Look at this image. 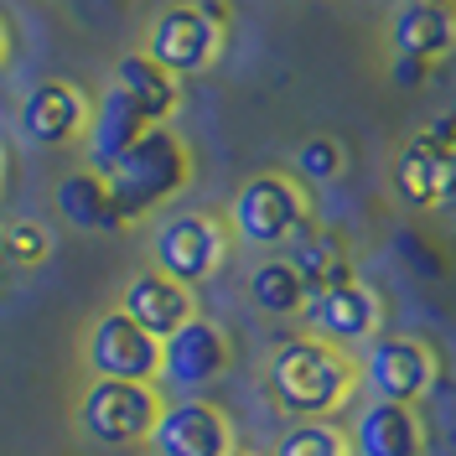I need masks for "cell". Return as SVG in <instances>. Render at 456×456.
Here are the masks:
<instances>
[{"instance_id":"6da1fadb","label":"cell","mask_w":456,"mask_h":456,"mask_svg":"<svg viewBox=\"0 0 456 456\" xmlns=\"http://www.w3.org/2000/svg\"><path fill=\"white\" fill-rule=\"evenodd\" d=\"M358 384H363L358 363L338 342H322L312 332L285 338L265 363V389L275 399V410L290 420H332Z\"/></svg>"},{"instance_id":"7a4b0ae2","label":"cell","mask_w":456,"mask_h":456,"mask_svg":"<svg viewBox=\"0 0 456 456\" xmlns=\"http://www.w3.org/2000/svg\"><path fill=\"white\" fill-rule=\"evenodd\" d=\"M104 176H110V198H114L119 224H141L145 213L167 208L192 182V151H187V141L176 130L151 125Z\"/></svg>"},{"instance_id":"3957f363","label":"cell","mask_w":456,"mask_h":456,"mask_svg":"<svg viewBox=\"0 0 456 456\" xmlns=\"http://www.w3.org/2000/svg\"><path fill=\"white\" fill-rule=\"evenodd\" d=\"M228 228L244 244H255V249H281L296 233L312 228V198H306V187L296 176L259 171V176H249L233 192V202H228Z\"/></svg>"},{"instance_id":"277c9868","label":"cell","mask_w":456,"mask_h":456,"mask_svg":"<svg viewBox=\"0 0 456 456\" xmlns=\"http://www.w3.org/2000/svg\"><path fill=\"white\" fill-rule=\"evenodd\" d=\"M228 31V5L224 0H182L156 11V21L145 31V57H156L167 73L187 78V73H208L218 53H224Z\"/></svg>"},{"instance_id":"5b68a950","label":"cell","mask_w":456,"mask_h":456,"mask_svg":"<svg viewBox=\"0 0 456 456\" xmlns=\"http://www.w3.org/2000/svg\"><path fill=\"white\" fill-rule=\"evenodd\" d=\"M161 404L167 399L156 395V384L94 379L78 399V426L99 446H135V441H151V430L161 420Z\"/></svg>"},{"instance_id":"8992f818","label":"cell","mask_w":456,"mask_h":456,"mask_svg":"<svg viewBox=\"0 0 456 456\" xmlns=\"http://www.w3.org/2000/svg\"><path fill=\"white\" fill-rule=\"evenodd\" d=\"M228 244H233V228L218 213H171L151 239V259L171 281L202 285L224 270Z\"/></svg>"},{"instance_id":"52a82bcc","label":"cell","mask_w":456,"mask_h":456,"mask_svg":"<svg viewBox=\"0 0 456 456\" xmlns=\"http://www.w3.org/2000/svg\"><path fill=\"white\" fill-rule=\"evenodd\" d=\"M84 358L94 379H135V384H156L161 379V338H151L141 322H130L119 306L94 316Z\"/></svg>"},{"instance_id":"ba28073f","label":"cell","mask_w":456,"mask_h":456,"mask_svg":"<svg viewBox=\"0 0 456 456\" xmlns=\"http://www.w3.org/2000/svg\"><path fill=\"white\" fill-rule=\"evenodd\" d=\"M363 384L373 399H389V404H420L436 389V353L420 338H379L369 347V358L358 363Z\"/></svg>"},{"instance_id":"9c48e42d","label":"cell","mask_w":456,"mask_h":456,"mask_svg":"<svg viewBox=\"0 0 456 456\" xmlns=\"http://www.w3.org/2000/svg\"><path fill=\"white\" fill-rule=\"evenodd\" d=\"M389 182H395V198L415 213H430V208H452L456 198V145H441L430 130L410 135L399 145L395 167H389Z\"/></svg>"},{"instance_id":"30bf717a","label":"cell","mask_w":456,"mask_h":456,"mask_svg":"<svg viewBox=\"0 0 456 456\" xmlns=\"http://www.w3.org/2000/svg\"><path fill=\"white\" fill-rule=\"evenodd\" d=\"M301 322H306V332L322 342H363L379 332V322H384V301H379V290L363 281H342V285H327V290H312L306 296V306H301Z\"/></svg>"},{"instance_id":"8fae6325","label":"cell","mask_w":456,"mask_h":456,"mask_svg":"<svg viewBox=\"0 0 456 456\" xmlns=\"http://www.w3.org/2000/svg\"><path fill=\"white\" fill-rule=\"evenodd\" d=\"M228 363H233L228 332L218 322H208V316H192L171 338H161V379H167L171 389H187L192 395L202 384H213Z\"/></svg>"},{"instance_id":"7c38bea8","label":"cell","mask_w":456,"mask_h":456,"mask_svg":"<svg viewBox=\"0 0 456 456\" xmlns=\"http://www.w3.org/2000/svg\"><path fill=\"white\" fill-rule=\"evenodd\" d=\"M151 446H156V456H228L233 452V426L218 404L187 395L161 404Z\"/></svg>"},{"instance_id":"4fadbf2b","label":"cell","mask_w":456,"mask_h":456,"mask_svg":"<svg viewBox=\"0 0 456 456\" xmlns=\"http://www.w3.org/2000/svg\"><path fill=\"white\" fill-rule=\"evenodd\" d=\"M88 94L78 84H68V78H42V84H31V94L21 99V135L31 145H42V151H57V145H73L84 141L88 130Z\"/></svg>"},{"instance_id":"5bb4252c","label":"cell","mask_w":456,"mask_h":456,"mask_svg":"<svg viewBox=\"0 0 456 456\" xmlns=\"http://www.w3.org/2000/svg\"><path fill=\"white\" fill-rule=\"evenodd\" d=\"M119 312L130 316V322H141L151 338H171L182 322L198 316V301H192V285L171 281V275H161V270L151 265V270H141V275L125 281Z\"/></svg>"},{"instance_id":"9a60e30c","label":"cell","mask_w":456,"mask_h":456,"mask_svg":"<svg viewBox=\"0 0 456 456\" xmlns=\"http://www.w3.org/2000/svg\"><path fill=\"white\" fill-rule=\"evenodd\" d=\"M347 441H353V456H426V420L415 404L369 399Z\"/></svg>"},{"instance_id":"2e32d148","label":"cell","mask_w":456,"mask_h":456,"mask_svg":"<svg viewBox=\"0 0 456 456\" xmlns=\"http://www.w3.org/2000/svg\"><path fill=\"white\" fill-rule=\"evenodd\" d=\"M389 37L399 57H420V62L456 53V0H404L389 21Z\"/></svg>"},{"instance_id":"e0dca14e","label":"cell","mask_w":456,"mask_h":456,"mask_svg":"<svg viewBox=\"0 0 456 456\" xmlns=\"http://www.w3.org/2000/svg\"><path fill=\"white\" fill-rule=\"evenodd\" d=\"M145 130H151V125L141 119V110H135V104H130V99L110 84V88H104V99L94 104V114H88V130H84L88 167H94V171H110L114 161L130 151V145L141 141Z\"/></svg>"},{"instance_id":"ac0fdd59","label":"cell","mask_w":456,"mask_h":456,"mask_svg":"<svg viewBox=\"0 0 456 456\" xmlns=\"http://www.w3.org/2000/svg\"><path fill=\"white\" fill-rule=\"evenodd\" d=\"M114 88L141 110L145 125H167L176 104H182V84H176V73H167L156 57L145 53H125L114 62Z\"/></svg>"},{"instance_id":"d6986e66","label":"cell","mask_w":456,"mask_h":456,"mask_svg":"<svg viewBox=\"0 0 456 456\" xmlns=\"http://www.w3.org/2000/svg\"><path fill=\"white\" fill-rule=\"evenodd\" d=\"M53 208L62 213V224L73 228H88V233H110V228H125L119 213H114V198H110V176L104 171H68L62 182L53 187Z\"/></svg>"},{"instance_id":"ffe728a7","label":"cell","mask_w":456,"mask_h":456,"mask_svg":"<svg viewBox=\"0 0 456 456\" xmlns=\"http://www.w3.org/2000/svg\"><path fill=\"white\" fill-rule=\"evenodd\" d=\"M306 296H312V290L301 281V270L290 265V255H270L249 270V301H255V312H265V316H301Z\"/></svg>"},{"instance_id":"44dd1931","label":"cell","mask_w":456,"mask_h":456,"mask_svg":"<svg viewBox=\"0 0 456 456\" xmlns=\"http://www.w3.org/2000/svg\"><path fill=\"white\" fill-rule=\"evenodd\" d=\"M290 244H296V249H290V265L301 270L306 290H327V285L358 281V275H353V255H347V244H342L338 233L306 228V233H296Z\"/></svg>"},{"instance_id":"7402d4cb","label":"cell","mask_w":456,"mask_h":456,"mask_svg":"<svg viewBox=\"0 0 456 456\" xmlns=\"http://www.w3.org/2000/svg\"><path fill=\"white\" fill-rule=\"evenodd\" d=\"M0 259L11 270H37L53 259V228L37 224V218H11L0 224Z\"/></svg>"},{"instance_id":"603a6c76","label":"cell","mask_w":456,"mask_h":456,"mask_svg":"<svg viewBox=\"0 0 456 456\" xmlns=\"http://www.w3.org/2000/svg\"><path fill=\"white\" fill-rule=\"evenodd\" d=\"M275 456H353V441L332 420H301L281 436Z\"/></svg>"},{"instance_id":"cb8c5ba5","label":"cell","mask_w":456,"mask_h":456,"mask_svg":"<svg viewBox=\"0 0 456 456\" xmlns=\"http://www.w3.org/2000/svg\"><path fill=\"white\" fill-rule=\"evenodd\" d=\"M342 167H347V151H342L332 135H312V141L296 145V182H316V187H327V182H338Z\"/></svg>"},{"instance_id":"d4e9b609","label":"cell","mask_w":456,"mask_h":456,"mask_svg":"<svg viewBox=\"0 0 456 456\" xmlns=\"http://www.w3.org/2000/svg\"><path fill=\"white\" fill-rule=\"evenodd\" d=\"M426 73H430V62H420V57H399V53H395V78H399L404 88H410V84H420Z\"/></svg>"},{"instance_id":"484cf974","label":"cell","mask_w":456,"mask_h":456,"mask_svg":"<svg viewBox=\"0 0 456 456\" xmlns=\"http://www.w3.org/2000/svg\"><path fill=\"white\" fill-rule=\"evenodd\" d=\"M5 57H11V27H5V16H0V68H5Z\"/></svg>"},{"instance_id":"4316f807","label":"cell","mask_w":456,"mask_h":456,"mask_svg":"<svg viewBox=\"0 0 456 456\" xmlns=\"http://www.w3.org/2000/svg\"><path fill=\"white\" fill-rule=\"evenodd\" d=\"M0 192H5V151H0Z\"/></svg>"},{"instance_id":"83f0119b","label":"cell","mask_w":456,"mask_h":456,"mask_svg":"<svg viewBox=\"0 0 456 456\" xmlns=\"http://www.w3.org/2000/svg\"><path fill=\"white\" fill-rule=\"evenodd\" d=\"M228 456H255V452H244V446H233V452H228Z\"/></svg>"},{"instance_id":"f1b7e54d","label":"cell","mask_w":456,"mask_h":456,"mask_svg":"<svg viewBox=\"0 0 456 456\" xmlns=\"http://www.w3.org/2000/svg\"><path fill=\"white\" fill-rule=\"evenodd\" d=\"M452 208H456V198H452Z\"/></svg>"}]
</instances>
